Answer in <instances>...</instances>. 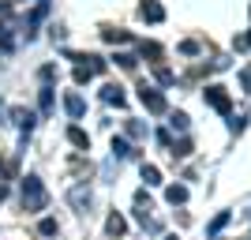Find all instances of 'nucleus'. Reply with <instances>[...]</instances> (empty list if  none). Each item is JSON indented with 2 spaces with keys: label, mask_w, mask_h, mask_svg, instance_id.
I'll use <instances>...</instances> for the list:
<instances>
[{
  "label": "nucleus",
  "mask_w": 251,
  "mask_h": 240,
  "mask_svg": "<svg viewBox=\"0 0 251 240\" xmlns=\"http://www.w3.org/2000/svg\"><path fill=\"white\" fill-rule=\"evenodd\" d=\"M23 207L30 210V214H38V210H45V188L38 177H26L23 180Z\"/></svg>",
  "instance_id": "1"
},
{
  "label": "nucleus",
  "mask_w": 251,
  "mask_h": 240,
  "mask_svg": "<svg viewBox=\"0 0 251 240\" xmlns=\"http://www.w3.org/2000/svg\"><path fill=\"white\" fill-rule=\"evenodd\" d=\"M202 98H206V102L214 105V109H218V113H229V109H232L229 94H225V90H221V86H206V94H202Z\"/></svg>",
  "instance_id": "2"
},
{
  "label": "nucleus",
  "mask_w": 251,
  "mask_h": 240,
  "mask_svg": "<svg viewBox=\"0 0 251 240\" xmlns=\"http://www.w3.org/2000/svg\"><path fill=\"white\" fill-rule=\"evenodd\" d=\"M139 102L147 105L150 113H161V109H165V98L157 94V90H150V86H143V90H139Z\"/></svg>",
  "instance_id": "3"
},
{
  "label": "nucleus",
  "mask_w": 251,
  "mask_h": 240,
  "mask_svg": "<svg viewBox=\"0 0 251 240\" xmlns=\"http://www.w3.org/2000/svg\"><path fill=\"white\" fill-rule=\"evenodd\" d=\"M143 19L147 23H161L165 19V8H161L157 0H147V4H143Z\"/></svg>",
  "instance_id": "4"
},
{
  "label": "nucleus",
  "mask_w": 251,
  "mask_h": 240,
  "mask_svg": "<svg viewBox=\"0 0 251 240\" xmlns=\"http://www.w3.org/2000/svg\"><path fill=\"white\" fill-rule=\"evenodd\" d=\"M64 109H68V113H72L75 120H79V116L86 113V105H83V98H79V94H68V98H64Z\"/></svg>",
  "instance_id": "5"
},
{
  "label": "nucleus",
  "mask_w": 251,
  "mask_h": 240,
  "mask_svg": "<svg viewBox=\"0 0 251 240\" xmlns=\"http://www.w3.org/2000/svg\"><path fill=\"white\" fill-rule=\"evenodd\" d=\"M165 199L169 203H184V199H188V188H184V184H173V188L165 191Z\"/></svg>",
  "instance_id": "6"
},
{
  "label": "nucleus",
  "mask_w": 251,
  "mask_h": 240,
  "mask_svg": "<svg viewBox=\"0 0 251 240\" xmlns=\"http://www.w3.org/2000/svg\"><path fill=\"white\" fill-rule=\"evenodd\" d=\"M225 225H229V210H221L218 218L210 221V237H218V233H221V229H225Z\"/></svg>",
  "instance_id": "7"
},
{
  "label": "nucleus",
  "mask_w": 251,
  "mask_h": 240,
  "mask_svg": "<svg viewBox=\"0 0 251 240\" xmlns=\"http://www.w3.org/2000/svg\"><path fill=\"white\" fill-rule=\"evenodd\" d=\"M68 139H72L75 146H90V139H86V132H83V128H72V132H68Z\"/></svg>",
  "instance_id": "8"
},
{
  "label": "nucleus",
  "mask_w": 251,
  "mask_h": 240,
  "mask_svg": "<svg viewBox=\"0 0 251 240\" xmlns=\"http://www.w3.org/2000/svg\"><path fill=\"white\" fill-rule=\"evenodd\" d=\"M143 180H147L150 188H157V184H161V173H157L154 165H147V169H143Z\"/></svg>",
  "instance_id": "9"
},
{
  "label": "nucleus",
  "mask_w": 251,
  "mask_h": 240,
  "mask_svg": "<svg viewBox=\"0 0 251 240\" xmlns=\"http://www.w3.org/2000/svg\"><path fill=\"white\" fill-rule=\"evenodd\" d=\"M105 102H109V105H124V94H120V86H109V90H105Z\"/></svg>",
  "instance_id": "10"
},
{
  "label": "nucleus",
  "mask_w": 251,
  "mask_h": 240,
  "mask_svg": "<svg viewBox=\"0 0 251 240\" xmlns=\"http://www.w3.org/2000/svg\"><path fill=\"white\" fill-rule=\"evenodd\" d=\"M42 237H56V221L52 218H42Z\"/></svg>",
  "instance_id": "11"
},
{
  "label": "nucleus",
  "mask_w": 251,
  "mask_h": 240,
  "mask_svg": "<svg viewBox=\"0 0 251 240\" xmlns=\"http://www.w3.org/2000/svg\"><path fill=\"white\" fill-rule=\"evenodd\" d=\"M113 154L116 158H127V143H124V139H113Z\"/></svg>",
  "instance_id": "12"
},
{
  "label": "nucleus",
  "mask_w": 251,
  "mask_h": 240,
  "mask_svg": "<svg viewBox=\"0 0 251 240\" xmlns=\"http://www.w3.org/2000/svg\"><path fill=\"white\" fill-rule=\"evenodd\" d=\"M173 128H176V132H188V116L176 113V116H173Z\"/></svg>",
  "instance_id": "13"
},
{
  "label": "nucleus",
  "mask_w": 251,
  "mask_h": 240,
  "mask_svg": "<svg viewBox=\"0 0 251 240\" xmlns=\"http://www.w3.org/2000/svg\"><path fill=\"white\" fill-rule=\"evenodd\" d=\"M124 229V218H120V214H113V218H109V233H120Z\"/></svg>",
  "instance_id": "14"
},
{
  "label": "nucleus",
  "mask_w": 251,
  "mask_h": 240,
  "mask_svg": "<svg viewBox=\"0 0 251 240\" xmlns=\"http://www.w3.org/2000/svg\"><path fill=\"white\" fill-rule=\"evenodd\" d=\"M157 83L169 86V83H173V72H169V68H157Z\"/></svg>",
  "instance_id": "15"
},
{
  "label": "nucleus",
  "mask_w": 251,
  "mask_h": 240,
  "mask_svg": "<svg viewBox=\"0 0 251 240\" xmlns=\"http://www.w3.org/2000/svg\"><path fill=\"white\" fill-rule=\"evenodd\" d=\"M42 109H52V90H42Z\"/></svg>",
  "instance_id": "16"
},
{
  "label": "nucleus",
  "mask_w": 251,
  "mask_h": 240,
  "mask_svg": "<svg viewBox=\"0 0 251 240\" xmlns=\"http://www.w3.org/2000/svg\"><path fill=\"white\" fill-rule=\"evenodd\" d=\"M4 199H8V188H4V184H0V203H4Z\"/></svg>",
  "instance_id": "17"
},
{
  "label": "nucleus",
  "mask_w": 251,
  "mask_h": 240,
  "mask_svg": "<svg viewBox=\"0 0 251 240\" xmlns=\"http://www.w3.org/2000/svg\"><path fill=\"white\" fill-rule=\"evenodd\" d=\"M165 240H176V237H165Z\"/></svg>",
  "instance_id": "18"
}]
</instances>
